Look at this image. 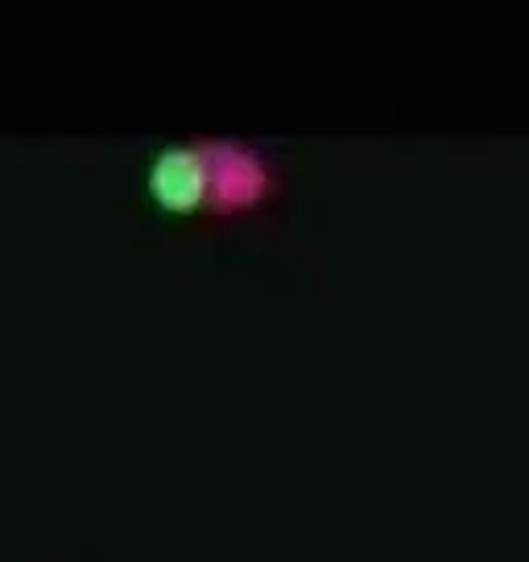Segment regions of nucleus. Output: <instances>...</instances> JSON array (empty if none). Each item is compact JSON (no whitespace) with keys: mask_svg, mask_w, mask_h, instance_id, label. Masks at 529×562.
<instances>
[{"mask_svg":"<svg viewBox=\"0 0 529 562\" xmlns=\"http://www.w3.org/2000/svg\"><path fill=\"white\" fill-rule=\"evenodd\" d=\"M207 182V149H166L149 170V191L166 211L203 207Z\"/></svg>","mask_w":529,"mask_h":562,"instance_id":"nucleus-1","label":"nucleus"},{"mask_svg":"<svg viewBox=\"0 0 529 562\" xmlns=\"http://www.w3.org/2000/svg\"><path fill=\"white\" fill-rule=\"evenodd\" d=\"M207 178H212V182H207V203L220 211L248 207V203H257L264 191L261 161L252 158V154L232 149V145L207 149Z\"/></svg>","mask_w":529,"mask_h":562,"instance_id":"nucleus-2","label":"nucleus"}]
</instances>
